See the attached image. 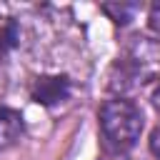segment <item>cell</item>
<instances>
[{
  "label": "cell",
  "instance_id": "6da1fadb",
  "mask_svg": "<svg viewBox=\"0 0 160 160\" xmlns=\"http://www.w3.org/2000/svg\"><path fill=\"white\" fill-rule=\"evenodd\" d=\"M160 78V40L148 35H135L125 42L120 58L108 72V88L115 92H128L142 88Z\"/></svg>",
  "mask_w": 160,
  "mask_h": 160
},
{
  "label": "cell",
  "instance_id": "7a4b0ae2",
  "mask_svg": "<svg viewBox=\"0 0 160 160\" xmlns=\"http://www.w3.org/2000/svg\"><path fill=\"white\" fill-rule=\"evenodd\" d=\"M105 148L112 152H128L142 132V112L125 98H112L100 105L98 112Z\"/></svg>",
  "mask_w": 160,
  "mask_h": 160
},
{
  "label": "cell",
  "instance_id": "3957f363",
  "mask_svg": "<svg viewBox=\"0 0 160 160\" xmlns=\"http://www.w3.org/2000/svg\"><path fill=\"white\" fill-rule=\"evenodd\" d=\"M68 95H70V80L65 75H40L32 80V88H30V98L45 108H52L68 100Z\"/></svg>",
  "mask_w": 160,
  "mask_h": 160
},
{
  "label": "cell",
  "instance_id": "277c9868",
  "mask_svg": "<svg viewBox=\"0 0 160 160\" xmlns=\"http://www.w3.org/2000/svg\"><path fill=\"white\" fill-rule=\"evenodd\" d=\"M25 132V122L22 115L8 105H0V150L15 145Z\"/></svg>",
  "mask_w": 160,
  "mask_h": 160
},
{
  "label": "cell",
  "instance_id": "5b68a950",
  "mask_svg": "<svg viewBox=\"0 0 160 160\" xmlns=\"http://www.w3.org/2000/svg\"><path fill=\"white\" fill-rule=\"evenodd\" d=\"M102 12L110 15L112 22H118V25H128V22L132 20L135 5H128V2H105V5H102Z\"/></svg>",
  "mask_w": 160,
  "mask_h": 160
},
{
  "label": "cell",
  "instance_id": "8992f818",
  "mask_svg": "<svg viewBox=\"0 0 160 160\" xmlns=\"http://www.w3.org/2000/svg\"><path fill=\"white\" fill-rule=\"evenodd\" d=\"M18 45V28L15 22H0V58Z\"/></svg>",
  "mask_w": 160,
  "mask_h": 160
},
{
  "label": "cell",
  "instance_id": "52a82bcc",
  "mask_svg": "<svg viewBox=\"0 0 160 160\" xmlns=\"http://www.w3.org/2000/svg\"><path fill=\"white\" fill-rule=\"evenodd\" d=\"M148 25H150L155 32H160V2H155V5L150 8V15H148Z\"/></svg>",
  "mask_w": 160,
  "mask_h": 160
},
{
  "label": "cell",
  "instance_id": "ba28073f",
  "mask_svg": "<svg viewBox=\"0 0 160 160\" xmlns=\"http://www.w3.org/2000/svg\"><path fill=\"white\" fill-rule=\"evenodd\" d=\"M150 152L160 160V128H155L152 135H150Z\"/></svg>",
  "mask_w": 160,
  "mask_h": 160
},
{
  "label": "cell",
  "instance_id": "9c48e42d",
  "mask_svg": "<svg viewBox=\"0 0 160 160\" xmlns=\"http://www.w3.org/2000/svg\"><path fill=\"white\" fill-rule=\"evenodd\" d=\"M152 105H155V110H160V85H158L155 92H152Z\"/></svg>",
  "mask_w": 160,
  "mask_h": 160
}]
</instances>
